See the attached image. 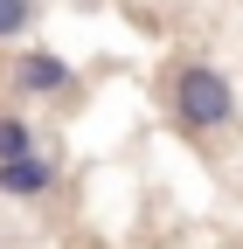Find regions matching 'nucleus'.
Wrapping results in <instances>:
<instances>
[{"label": "nucleus", "instance_id": "4", "mask_svg": "<svg viewBox=\"0 0 243 249\" xmlns=\"http://www.w3.org/2000/svg\"><path fill=\"white\" fill-rule=\"evenodd\" d=\"M14 152H35V124L21 111H0V160H14Z\"/></svg>", "mask_w": 243, "mask_h": 249}, {"label": "nucleus", "instance_id": "5", "mask_svg": "<svg viewBox=\"0 0 243 249\" xmlns=\"http://www.w3.org/2000/svg\"><path fill=\"white\" fill-rule=\"evenodd\" d=\"M35 28V0H0V42H21Z\"/></svg>", "mask_w": 243, "mask_h": 249}, {"label": "nucleus", "instance_id": "1", "mask_svg": "<svg viewBox=\"0 0 243 249\" xmlns=\"http://www.w3.org/2000/svg\"><path fill=\"white\" fill-rule=\"evenodd\" d=\"M167 118H174V132H188V139H223L229 124H236V83L216 70V62H181V70L167 76Z\"/></svg>", "mask_w": 243, "mask_h": 249}, {"label": "nucleus", "instance_id": "2", "mask_svg": "<svg viewBox=\"0 0 243 249\" xmlns=\"http://www.w3.org/2000/svg\"><path fill=\"white\" fill-rule=\"evenodd\" d=\"M7 90L14 97H77V62L56 55V49H42V42H28L7 62Z\"/></svg>", "mask_w": 243, "mask_h": 249}, {"label": "nucleus", "instance_id": "3", "mask_svg": "<svg viewBox=\"0 0 243 249\" xmlns=\"http://www.w3.org/2000/svg\"><path fill=\"white\" fill-rule=\"evenodd\" d=\"M56 187H63V160L56 152H14V160H0V201H49Z\"/></svg>", "mask_w": 243, "mask_h": 249}]
</instances>
